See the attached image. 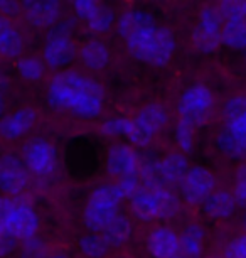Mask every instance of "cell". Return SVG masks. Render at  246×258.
Listing matches in <instances>:
<instances>
[{
  "label": "cell",
  "instance_id": "obj_18",
  "mask_svg": "<svg viewBox=\"0 0 246 258\" xmlns=\"http://www.w3.org/2000/svg\"><path fill=\"white\" fill-rule=\"evenodd\" d=\"M101 132L107 137H123L135 147H147L152 142L150 139L142 134L133 118L127 116H112V118L105 120L101 125Z\"/></svg>",
  "mask_w": 246,
  "mask_h": 258
},
{
  "label": "cell",
  "instance_id": "obj_32",
  "mask_svg": "<svg viewBox=\"0 0 246 258\" xmlns=\"http://www.w3.org/2000/svg\"><path fill=\"white\" fill-rule=\"evenodd\" d=\"M223 258H246V233L234 236L226 243Z\"/></svg>",
  "mask_w": 246,
  "mask_h": 258
},
{
  "label": "cell",
  "instance_id": "obj_9",
  "mask_svg": "<svg viewBox=\"0 0 246 258\" xmlns=\"http://www.w3.org/2000/svg\"><path fill=\"white\" fill-rule=\"evenodd\" d=\"M22 160L29 172L39 177H49L57 169L56 147L46 139H32L24 145Z\"/></svg>",
  "mask_w": 246,
  "mask_h": 258
},
{
  "label": "cell",
  "instance_id": "obj_24",
  "mask_svg": "<svg viewBox=\"0 0 246 258\" xmlns=\"http://www.w3.org/2000/svg\"><path fill=\"white\" fill-rule=\"evenodd\" d=\"M24 51V39L7 17H0V54L17 57Z\"/></svg>",
  "mask_w": 246,
  "mask_h": 258
},
{
  "label": "cell",
  "instance_id": "obj_39",
  "mask_svg": "<svg viewBox=\"0 0 246 258\" xmlns=\"http://www.w3.org/2000/svg\"><path fill=\"white\" fill-rule=\"evenodd\" d=\"M243 226H244V230H246V214H244V220H243Z\"/></svg>",
  "mask_w": 246,
  "mask_h": 258
},
{
  "label": "cell",
  "instance_id": "obj_3",
  "mask_svg": "<svg viewBox=\"0 0 246 258\" xmlns=\"http://www.w3.org/2000/svg\"><path fill=\"white\" fill-rule=\"evenodd\" d=\"M130 209L133 216L143 223L174 220L181 213V199L172 189L140 186L130 199Z\"/></svg>",
  "mask_w": 246,
  "mask_h": 258
},
{
  "label": "cell",
  "instance_id": "obj_22",
  "mask_svg": "<svg viewBox=\"0 0 246 258\" xmlns=\"http://www.w3.org/2000/svg\"><path fill=\"white\" fill-rule=\"evenodd\" d=\"M236 206L238 203H236L233 192L219 189L207 198V201L202 204V209L211 220H228L234 214Z\"/></svg>",
  "mask_w": 246,
  "mask_h": 258
},
{
  "label": "cell",
  "instance_id": "obj_6",
  "mask_svg": "<svg viewBox=\"0 0 246 258\" xmlns=\"http://www.w3.org/2000/svg\"><path fill=\"white\" fill-rule=\"evenodd\" d=\"M74 21H61L54 27L49 29L44 41V49H42V57H44L46 66L52 70H59L74 61L78 54V47L73 41Z\"/></svg>",
  "mask_w": 246,
  "mask_h": 258
},
{
  "label": "cell",
  "instance_id": "obj_28",
  "mask_svg": "<svg viewBox=\"0 0 246 258\" xmlns=\"http://www.w3.org/2000/svg\"><path fill=\"white\" fill-rule=\"evenodd\" d=\"M17 73L26 81H39L46 73V62L37 57H21L17 62Z\"/></svg>",
  "mask_w": 246,
  "mask_h": 258
},
{
  "label": "cell",
  "instance_id": "obj_21",
  "mask_svg": "<svg viewBox=\"0 0 246 258\" xmlns=\"http://www.w3.org/2000/svg\"><path fill=\"white\" fill-rule=\"evenodd\" d=\"M206 231L197 223L187 225L179 235V251L176 258H202Z\"/></svg>",
  "mask_w": 246,
  "mask_h": 258
},
{
  "label": "cell",
  "instance_id": "obj_36",
  "mask_svg": "<svg viewBox=\"0 0 246 258\" xmlns=\"http://www.w3.org/2000/svg\"><path fill=\"white\" fill-rule=\"evenodd\" d=\"M22 11V4L16 0H0V14L4 16H17Z\"/></svg>",
  "mask_w": 246,
  "mask_h": 258
},
{
  "label": "cell",
  "instance_id": "obj_11",
  "mask_svg": "<svg viewBox=\"0 0 246 258\" xmlns=\"http://www.w3.org/2000/svg\"><path fill=\"white\" fill-rule=\"evenodd\" d=\"M22 159L6 154L0 157V192L9 198H17L29 186L31 176Z\"/></svg>",
  "mask_w": 246,
  "mask_h": 258
},
{
  "label": "cell",
  "instance_id": "obj_30",
  "mask_svg": "<svg viewBox=\"0 0 246 258\" xmlns=\"http://www.w3.org/2000/svg\"><path fill=\"white\" fill-rule=\"evenodd\" d=\"M216 9L223 21H246V0H224Z\"/></svg>",
  "mask_w": 246,
  "mask_h": 258
},
{
  "label": "cell",
  "instance_id": "obj_33",
  "mask_svg": "<svg viewBox=\"0 0 246 258\" xmlns=\"http://www.w3.org/2000/svg\"><path fill=\"white\" fill-rule=\"evenodd\" d=\"M224 120L233 118L236 115H241L246 111V95H234L226 100L224 103Z\"/></svg>",
  "mask_w": 246,
  "mask_h": 258
},
{
  "label": "cell",
  "instance_id": "obj_17",
  "mask_svg": "<svg viewBox=\"0 0 246 258\" xmlns=\"http://www.w3.org/2000/svg\"><path fill=\"white\" fill-rule=\"evenodd\" d=\"M145 248L152 258H176L179 251V235L169 226H157L147 235Z\"/></svg>",
  "mask_w": 246,
  "mask_h": 258
},
{
  "label": "cell",
  "instance_id": "obj_14",
  "mask_svg": "<svg viewBox=\"0 0 246 258\" xmlns=\"http://www.w3.org/2000/svg\"><path fill=\"white\" fill-rule=\"evenodd\" d=\"M74 14L81 21L86 22L90 31L103 34L112 29L115 22V12L105 4L95 2V0H76L73 4Z\"/></svg>",
  "mask_w": 246,
  "mask_h": 258
},
{
  "label": "cell",
  "instance_id": "obj_38",
  "mask_svg": "<svg viewBox=\"0 0 246 258\" xmlns=\"http://www.w3.org/2000/svg\"><path fill=\"white\" fill-rule=\"evenodd\" d=\"M2 111H4V98H2V95H0V115H2Z\"/></svg>",
  "mask_w": 246,
  "mask_h": 258
},
{
  "label": "cell",
  "instance_id": "obj_19",
  "mask_svg": "<svg viewBox=\"0 0 246 258\" xmlns=\"http://www.w3.org/2000/svg\"><path fill=\"white\" fill-rule=\"evenodd\" d=\"M22 11L27 22L37 29H52L61 16L59 2L47 0V2H24Z\"/></svg>",
  "mask_w": 246,
  "mask_h": 258
},
{
  "label": "cell",
  "instance_id": "obj_8",
  "mask_svg": "<svg viewBox=\"0 0 246 258\" xmlns=\"http://www.w3.org/2000/svg\"><path fill=\"white\" fill-rule=\"evenodd\" d=\"M223 17L216 7H204L199 12V19L192 32L196 49L202 54H211L223 44Z\"/></svg>",
  "mask_w": 246,
  "mask_h": 258
},
{
  "label": "cell",
  "instance_id": "obj_20",
  "mask_svg": "<svg viewBox=\"0 0 246 258\" xmlns=\"http://www.w3.org/2000/svg\"><path fill=\"white\" fill-rule=\"evenodd\" d=\"M133 120L138 128L142 130V134L150 140H153V137H155L158 132H162V130L166 128V125L169 121V113L162 105L150 103V105L143 106V108L133 116Z\"/></svg>",
  "mask_w": 246,
  "mask_h": 258
},
{
  "label": "cell",
  "instance_id": "obj_37",
  "mask_svg": "<svg viewBox=\"0 0 246 258\" xmlns=\"http://www.w3.org/2000/svg\"><path fill=\"white\" fill-rule=\"evenodd\" d=\"M47 258H67L66 255H61V253H57V255H51V256H47Z\"/></svg>",
  "mask_w": 246,
  "mask_h": 258
},
{
  "label": "cell",
  "instance_id": "obj_29",
  "mask_svg": "<svg viewBox=\"0 0 246 258\" xmlns=\"http://www.w3.org/2000/svg\"><path fill=\"white\" fill-rule=\"evenodd\" d=\"M194 132L196 126L187 123L184 120H179L176 123V128H174V140H176V145L179 147L181 152L189 154L194 149Z\"/></svg>",
  "mask_w": 246,
  "mask_h": 258
},
{
  "label": "cell",
  "instance_id": "obj_27",
  "mask_svg": "<svg viewBox=\"0 0 246 258\" xmlns=\"http://www.w3.org/2000/svg\"><path fill=\"white\" fill-rule=\"evenodd\" d=\"M79 250L88 258H103L110 250V245L101 233H85L79 238Z\"/></svg>",
  "mask_w": 246,
  "mask_h": 258
},
{
  "label": "cell",
  "instance_id": "obj_16",
  "mask_svg": "<svg viewBox=\"0 0 246 258\" xmlns=\"http://www.w3.org/2000/svg\"><path fill=\"white\" fill-rule=\"evenodd\" d=\"M158 167V177H160L162 187L172 189L176 186H181L184 181L186 174L189 172L191 165L189 160L182 152H171L166 157L157 160Z\"/></svg>",
  "mask_w": 246,
  "mask_h": 258
},
{
  "label": "cell",
  "instance_id": "obj_7",
  "mask_svg": "<svg viewBox=\"0 0 246 258\" xmlns=\"http://www.w3.org/2000/svg\"><path fill=\"white\" fill-rule=\"evenodd\" d=\"M214 108V95L202 83L191 85L181 95V100L177 103V113L187 123L194 125L196 128L207 123V120L213 115Z\"/></svg>",
  "mask_w": 246,
  "mask_h": 258
},
{
  "label": "cell",
  "instance_id": "obj_5",
  "mask_svg": "<svg viewBox=\"0 0 246 258\" xmlns=\"http://www.w3.org/2000/svg\"><path fill=\"white\" fill-rule=\"evenodd\" d=\"M39 230V216L36 209L24 199L0 196V233L27 241L36 238Z\"/></svg>",
  "mask_w": 246,
  "mask_h": 258
},
{
  "label": "cell",
  "instance_id": "obj_23",
  "mask_svg": "<svg viewBox=\"0 0 246 258\" xmlns=\"http://www.w3.org/2000/svg\"><path fill=\"white\" fill-rule=\"evenodd\" d=\"M79 59L85 68L91 71H101L108 66L110 62V49L100 39H91L85 42L79 49Z\"/></svg>",
  "mask_w": 246,
  "mask_h": 258
},
{
  "label": "cell",
  "instance_id": "obj_34",
  "mask_svg": "<svg viewBox=\"0 0 246 258\" xmlns=\"http://www.w3.org/2000/svg\"><path fill=\"white\" fill-rule=\"evenodd\" d=\"M44 256V246L39 240L32 238V240L24 241L22 248V258H42Z\"/></svg>",
  "mask_w": 246,
  "mask_h": 258
},
{
  "label": "cell",
  "instance_id": "obj_1",
  "mask_svg": "<svg viewBox=\"0 0 246 258\" xmlns=\"http://www.w3.org/2000/svg\"><path fill=\"white\" fill-rule=\"evenodd\" d=\"M118 34L128 52L145 64L162 68L176 51V37L167 27L157 24L152 14L142 9H128L118 19Z\"/></svg>",
  "mask_w": 246,
  "mask_h": 258
},
{
  "label": "cell",
  "instance_id": "obj_15",
  "mask_svg": "<svg viewBox=\"0 0 246 258\" xmlns=\"http://www.w3.org/2000/svg\"><path fill=\"white\" fill-rule=\"evenodd\" d=\"M37 113L29 106L16 110L14 113L4 116L0 120V137L9 142L22 139L24 135H27L32 130V126L36 125Z\"/></svg>",
  "mask_w": 246,
  "mask_h": 258
},
{
  "label": "cell",
  "instance_id": "obj_4",
  "mask_svg": "<svg viewBox=\"0 0 246 258\" xmlns=\"http://www.w3.org/2000/svg\"><path fill=\"white\" fill-rule=\"evenodd\" d=\"M125 199L117 182L101 184L90 194L83 209V223L91 233H103L120 214V204Z\"/></svg>",
  "mask_w": 246,
  "mask_h": 258
},
{
  "label": "cell",
  "instance_id": "obj_26",
  "mask_svg": "<svg viewBox=\"0 0 246 258\" xmlns=\"http://www.w3.org/2000/svg\"><path fill=\"white\" fill-rule=\"evenodd\" d=\"M223 44L241 51L246 57V21H226L223 26Z\"/></svg>",
  "mask_w": 246,
  "mask_h": 258
},
{
  "label": "cell",
  "instance_id": "obj_25",
  "mask_svg": "<svg viewBox=\"0 0 246 258\" xmlns=\"http://www.w3.org/2000/svg\"><path fill=\"white\" fill-rule=\"evenodd\" d=\"M132 231H133L132 221L128 220V216L120 213L101 235L105 236V240H107L110 248H120L130 240Z\"/></svg>",
  "mask_w": 246,
  "mask_h": 258
},
{
  "label": "cell",
  "instance_id": "obj_31",
  "mask_svg": "<svg viewBox=\"0 0 246 258\" xmlns=\"http://www.w3.org/2000/svg\"><path fill=\"white\" fill-rule=\"evenodd\" d=\"M233 196L238 206L246 208V164H241L234 172Z\"/></svg>",
  "mask_w": 246,
  "mask_h": 258
},
{
  "label": "cell",
  "instance_id": "obj_12",
  "mask_svg": "<svg viewBox=\"0 0 246 258\" xmlns=\"http://www.w3.org/2000/svg\"><path fill=\"white\" fill-rule=\"evenodd\" d=\"M216 147L229 159L246 157V111L226 120L224 128L216 137Z\"/></svg>",
  "mask_w": 246,
  "mask_h": 258
},
{
  "label": "cell",
  "instance_id": "obj_2",
  "mask_svg": "<svg viewBox=\"0 0 246 258\" xmlns=\"http://www.w3.org/2000/svg\"><path fill=\"white\" fill-rule=\"evenodd\" d=\"M47 103L57 111L91 120L103 111L105 90L88 75L62 71L57 73L47 86Z\"/></svg>",
  "mask_w": 246,
  "mask_h": 258
},
{
  "label": "cell",
  "instance_id": "obj_10",
  "mask_svg": "<svg viewBox=\"0 0 246 258\" xmlns=\"http://www.w3.org/2000/svg\"><path fill=\"white\" fill-rule=\"evenodd\" d=\"M179 187L182 199L189 206H202L216 191V177L209 169L202 165H192Z\"/></svg>",
  "mask_w": 246,
  "mask_h": 258
},
{
  "label": "cell",
  "instance_id": "obj_13",
  "mask_svg": "<svg viewBox=\"0 0 246 258\" xmlns=\"http://www.w3.org/2000/svg\"><path fill=\"white\" fill-rule=\"evenodd\" d=\"M140 165L142 159L132 145L115 144L110 147L107 154V170L110 176H115L118 181L127 177H138Z\"/></svg>",
  "mask_w": 246,
  "mask_h": 258
},
{
  "label": "cell",
  "instance_id": "obj_35",
  "mask_svg": "<svg viewBox=\"0 0 246 258\" xmlns=\"http://www.w3.org/2000/svg\"><path fill=\"white\" fill-rule=\"evenodd\" d=\"M17 240L12 236L6 235V233H0V256H7L16 250Z\"/></svg>",
  "mask_w": 246,
  "mask_h": 258
}]
</instances>
